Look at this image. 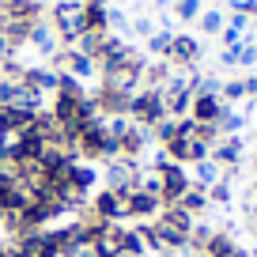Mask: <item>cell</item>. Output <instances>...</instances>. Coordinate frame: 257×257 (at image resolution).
I'll return each instance as SVG.
<instances>
[{"label": "cell", "instance_id": "cell-1", "mask_svg": "<svg viewBox=\"0 0 257 257\" xmlns=\"http://www.w3.org/2000/svg\"><path fill=\"white\" fill-rule=\"evenodd\" d=\"M46 19L53 27L57 42L61 46H76V42L87 34V23H83V0H53L46 8Z\"/></svg>", "mask_w": 257, "mask_h": 257}, {"label": "cell", "instance_id": "cell-2", "mask_svg": "<svg viewBox=\"0 0 257 257\" xmlns=\"http://www.w3.org/2000/svg\"><path fill=\"white\" fill-rule=\"evenodd\" d=\"M87 219H98V223H125V193H113L106 185H98L87 197V208L80 212Z\"/></svg>", "mask_w": 257, "mask_h": 257}, {"label": "cell", "instance_id": "cell-3", "mask_svg": "<svg viewBox=\"0 0 257 257\" xmlns=\"http://www.w3.org/2000/svg\"><path fill=\"white\" fill-rule=\"evenodd\" d=\"M140 174H144V163L128 159V155H117V159L102 163V185L113 193H128L140 185Z\"/></svg>", "mask_w": 257, "mask_h": 257}, {"label": "cell", "instance_id": "cell-4", "mask_svg": "<svg viewBox=\"0 0 257 257\" xmlns=\"http://www.w3.org/2000/svg\"><path fill=\"white\" fill-rule=\"evenodd\" d=\"M163 117H167V106H163V91L140 87L137 95L128 98V121H133V125L155 128V125H159Z\"/></svg>", "mask_w": 257, "mask_h": 257}, {"label": "cell", "instance_id": "cell-5", "mask_svg": "<svg viewBox=\"0 0 257 257\" xmlns=\"http://www.w3.org/2000/svg\"><path fill=\"white\" fill-rule=\"evenodd\" d=\"M155 174H159V201L163 204H178V197L193 185L189 182V167H182V163H174V159L163 163Z\"/></svg>", "mask_w": 257, "mask_h": 257}, {"label": "cell", "instance_id": "cell-6", "mask_svg": "<svg viewBox=\"0 0 257 257\" xmlns=\"http://www.w3.org/2000/svg\"><path fill=\"white\" fill-rule=\"evenodd\" d=\"M201 57H204V46H201L197 34L174 31V38H170V53H167V61L174 64V68H197Z\"/></svg>", "mask_w": 257, "mask_h": 257}, {"label": "cell", "instance_id": "cell-7", "mask_svg": "<svg viewBox=\"0 0 257 257\" xmlns=\"http://www.w3.org/2000/svg\"><path fill=\"white\" fill-rule=\"evenodd\" d=\"M163 208V201L155 197V193L148 189H128L125 193V219H137V223H148V219H155Z\"/></svg>", "mask_w": 257, "mask_h": 257}, {"label": "cell", "instance_id": "cell-8", "mask_svg": "<svg viewBox=\"0 0 257 257\" xmlns=\"http://www.w3.org/2000/svg\"><path fill=\"white\" fill-rule=\"evenodd\" d=\"M246 148H249L246 133H238V137H219L216 144H212L208 159H216L219 167H242V159H246Z\"/></svg>", "mask_w": 257, "mask_h": 257}, {"label": "cell", "instance_id": "cell-9", "mask_svg": "<svg viewBox=\"0 0 257 257\" xmlns=\"http://www.w3.org/2000/svg\"><path fill=\"white\" fill-rule=\"evenodd\" d=\"M64 182L72 185V189H80V193H95L98 185H102V167L98 163H83V159H76L72 167H68V174H64Z\"/></svg>", "mask_w": 257, "mask_h": 257}, {"label": "cell", "instance_id": "cell-10", "mask_svg": "<svg viewBox=\"0 0 257 257\" xmlns=\"http://www.w3.org/2000/svg\"><path fill=\"white\" fill-rule=\"evenodd\" d=\"M27 49H34V57H38L42 64L49 61V57L61 49V42H57L53 27H49V19H38V23L31 27V38H27Z\"/></svg>", "mask_w": 257, "mask_h": 257}, {"label": "cell", "instance_id": "cell-11", "mask_svg": "<svg viewBox=\"0 0 257 257\" xmlns=\"http://www.w3.org/2000/svg\"><path fill=\"white\" fill-rule=\"evenodd\" d=\"M121 234H125V223H95V246L98 257H121Z\"/></svg>", "mask_w": 257, "mask_h": 257}, {"label": "cell", "instance_id": "cell-12", "mask_svg": "<svg viewBox=\"0 0 257 257\" xmlns=\"http://www.w3.org/2000/svg\"><path fill=\"white\" fill-rule=\"evenodd\" d=\"M117 144H121V155H128V159H144L148 148H152V128L133 125V121H128V128L121 133Z\"/></svg>", "mask_w": 257, "mask_h": 257}, {"label": "cell", "instance_id": "cell-13", "mask_svg": "<svg viewBox=\"0 0 257 257\" xmlns=\"http://www.w3.org/2000/svg\"><path fill=\"white\" fill-rule=\"evenodd\" d=\"M0 19H23V23H38L46 19V0H8L0 8Z\"/></svg>", "mask_w": 257, "mask_h": 257}, {"label": "cell", "instance_id": "cell-14", "mask_svg": "<svg viewBox=\"0 0 257 257\" xmlns=\"http://www.w3.org/2000/svg\"><path fill=\"white\" fill-rule=\"evenodd\" d=\"M57 76H61V72H57V68H49V64H31V68H27V72H23V80H19V83H27V87H34V91H42V95H49V98H53V91H57Z\"/></svg>", "mask_w": 257, "mask_h": 257}, {"label": "cell", "instance_id": "cell-15", "mask_svg": "<svg viewBox=\"0 0 257 257\" xmlns=\"http://www.w3.org/2000/svg\"><path fill=\"white\" fill-rule=\"evenodd\" d=\"M223 110H227V102H219V95H193L189 117L197 121V125H212Z\"/></svg>", "mask_w": 257, "mask_h": 257}, {"label": "cell", "instance_id": "cell-16", "mask_svg": "<svg viewBox=\"0 0 257 257\" xmlns=\"http://www.w3.org/2000/svg\"><path fill=\"white\" fill-rule=\"evenodd\" d=\"M34 125V113L31 110H19V106H0V128L4 137H19Z\"/></svg>", "mask_w": 257, "mask_h": 257}, {"label": "cell", "instance_id": "cell-17", "mask_svg": "<svg viewBox=\"0 0 257 257\" xmlns=\"http://www.w3.org/2000/svg\"><path fill=\"white\" fill-rule=\"evenodd\" d=\"M170 72H174V64H170L167 57H148V64H144V76H140V87H152V91H159L163 83L170 80Z\"/></svg>", "mask_w": 257, "mask_h": 257}, {"label": "cell", "instance_id": "cell-18", "mask_svg": "<svg viewBox=\"0 0 257 257\" xmlns=\"http://www.w3.org/2000/svg\"><path fill=\"white\" fill-rule=\"evenodd\" d=\"M246 125H249V117L238 110V106H227V110L216 117V133L219 137H238V133H246Z\"/></svg>", "mask_w": 257, "mask_h": 257}, {"label": "cell", "instance_id": "cell-19", "mask_svg": "<svg viewBox=\"0 0 257 257\" xmlns=\"http://www.w3.org/2000/svg\"><path fill=\"white\" fill-rule=\"evenodd\" d=\"M219 163L216 159H201V163H193L189 167V182L197 185V189H208V185H216L219 182Z\"/></svg>", "mask_w": 257, "mask_h": 257}, {"label": "cell", "instance_id": "cell-20", "mask_svg": "<svg viewBox=\"0 0 257 257\" xmlns=\"http://www.w3.org/2000/svg\"><path fill=\"white\" fill-rule=\"evenodd\" d=\"M178 208H182V212H189L193 219H201L204 212L212 208V204H208V193H204V189H197V185H189V189H185L182 197H178Z\"/></svg>", "mask_w": 257, "mask_h": 257}, {"label": "cell", "instance_id": "cell-21", "mask_svg": "<svg viewBox=\"0 0 257 257\" xmlns=\"http://www.w3.org/2000/svg\"><path fill=\"white\" fill-rule=\"evenodd\" d=\"M159 91H163L167 117H189V106H193V95H189V91H170V87H159Z\"/></svg>", "mask_w": 257, "mask_h": 257}, {"label": "cell", "instance_id": "cell-22", "mask_svg": "<svg viewBox=\"0 0 257 257\" xmlns=\"http://www.w3.org/2000/svg\"><path fill=\"white\" fill-rule=\"evenodd\" d=\"M106 34H110V31H87L80 42H76V49L98 64V61H102V53H106Z\"/></svg>", "mask_w": 257, "mask_h": 257}, {"label": "cell", "instance_id": "cell-23", "mask_svg": "<svg viewBox=\"0 0 257 257\" xmlns=\"http://www.w3.org/2000/svg\"><path fill=\"white\" fill-rule=\"evenodd\" d=\"M170 38H174V31H167V27H155V31L144 38V46H140V49H144L148 57H167V53H170Z\"/></svg>", "mask_w": 257, "mask_h": 257}, {"label": "cell", "instance_id": "cell-24", "mask_svg": "<svg viewBox=\"0 0 257 257\" xmlns=\"http://www.w3.org/2000/svg\"><path fill=\"white\" fill-rule=\"evenodd\" d=\"M53 95H64V98H87L91 87H87L83 80H76V76L61 72V76H57V91H53Z\"/></svg>", "mask_w": 257, "mask_h": 257}, {"label": "cell", "instance_id": "cell-25", "mask_svg": "<svg viewBox=\"0 0 257 257\" xmlns=\"http://www.w3.org/2000/svg\"><path fill=\"white\" fill-rule=\"evenodd\" d=\"M223 23H227V16H223V12H219V8H216V4H212V8H204L201 16H197V31L212 34V38H216V34L223 31Z\"/></svg>", "mask_w": 257, "mask_h": 257}, {"label": "cell", "instance_id": "cell-26", "mask_svg": "<svg viewBox=\"0 0 257 257\" xmlns=\"http://www.w3.org/2000/svg\"><path fill=\"white\" fill-rule=\"evenodd\" d=\"M83 23H87V31H110V8L83 4Z\"/></svg>", "mask_w": 257, "mask_h": 257}, {"label": "cell", "instance_id": "cell-27", "mask_svg": "<svg viewBox=\"0 0 257 257\" xmlns=\"http://www.w3.org/2000/svg\"><path fill=\"white\" fill-rule=\"evenodd\" d=\"M212 231H216L212 223L197 219V223L189 227V253H197V257H201V253H204V246H208V238H212Z\"/></svg>", "mask_w": 257, "mask_h": 257}, {"label": "cell", "instance_id": "cell-28", "mask_svg": "<svg viewBox=\"0 0 257 257\" xmlns=\"http://www.w3.org/2000/svg\"><path fill=\"white\" fill-rule=\"evenodd\" d=\"M204 8H208L204 0H174V23H197Z\"/></svg>", "mask_w": 257, "mask_h": 257}, {"label": "cell", "instance_id": "cell-29", "mask_svg": "<svg viewBox=\"0 0 257 257\" xmlns=\"http://www.w3.org/2000/svg\"><path fill=\"white\" fill-rule=\"evenodd\" d=\"M208 204L212 208H231L234 204V185H227V182H216V185H208Z\"/></svg>", "mask_w": 257, "mask_h": 257}, {"label": "cell", "instance_id": "cell-30", "mask_svg": "<svg viewBox=\"0 0 257 257\" xmlns=\"http://www.w3.org/2000/svg\"><path fill=\"white\" fill-rule=\"evenodd\" d=\"M174 137H178V117H163L159 125L152 128V144H155V148H167Z\"/></svg>", "mask_w": 257, "mask_h": 257}, {"label": "cell", "instance_id": "cell-31", "mask_svg": "<svg viewBox=\"0 0 257 257\" xmlns=\"http://www.w3.org/2000/svg\"><path fill=\"white\" fill-rule=\"evenodd\" d=\"M121 253H128V257H148L144 238H140L137 227H125V234H121Z\"/></svg>", "mask_w": 257, "mask_h": 257}, {"label": "cell", "instance_id": "cell-32", "mask_svg": "<svg viewBox=\"0 0 257 257\" xmlns=\"http://www.w3.org/2000/svg\"><path fill=\"white\" fill-rule=\"evenodd\" d=\"M219 102H227V106L246 102V87H242V80H223V87H219Z\"/></svg>", "mask_w": 257, "mask_h": 257}, {"label": "cell", "instance_id": "cell-33", "mask_svg": "<svg viewBox=\"0 0 257 257\" xmlns=\"http://www.w3.org/2000/svg\"><path fill=\"white\" fill-rule=\"evenodd\" d=\"M208 152H212V148L204 144V140L189 137V140H185V167H193V163H201V159H208Z\"/></svg>", "mask_w": 257, "mask_h": 257}, {"label": "cell", "instance_id": "cell-34", "mask_svg": "<svg viewBox=\"0 0 257 257\" xmlns=\"http://www.w3.org/2000/svg\"><path fill=\"white\" fill-rule=\"evenodd\" d=\"M227 8L234 16H246V19H257V0H227Z\"/></svg>", "mask_w": 257, "mask_h": 257}, {"label": "cell", "instance_id": "cell-35", "mask_svg": "<svg viewBox=\"0 0 257 257\" xmlns=\"http://www.w3.org/2000/svg\"><path fill=\"white\" fill-rule=\"evenodd\" d=\"M249 64H257V49H253V42L242 38L238 42V68H249Z\"/></svg>", "mask_w": 257, "mask_h": 257}, {"label": "cell", "instance_id": "cell-36", "mask_svg": "<svg viewBox=\"0 0 257 257\" xmlns=\"http://www.w3.org/2000/svg\"><path fill=\"white\" fill-rule=\"evenodd\" d=\"M128 31L137 34V38H148V34L155 31V23H152V19H148V16H137V19H133V23H128Z\"/></svg>", "mask_w": 257, "mask_h": 257}, {"label": "cell", "instance_id": "cell-37", "mask_svg": "<svg viewBox=\"0 0 257 257\" xmlns=\"http://www.w3.org/2000/svg\"><path fill=\"white\" fill-rule=\"evenodd\" d=\"M219 68H238V46L219 49Z\"/></svg>", "mask_w": 257, "mask_h": 257}, {"label": "cell", "instance_id": "cell-38", "mask_svg": "<svg viewBox=\"0 0 257 257\" xmlns=\"http://www.w3.org/2000/svg\"><path fill=\"white\" fill-rule=\"evenodd\" d=\"M242 219H246L249 234H253V238H257V208H253V204H246V208H242Z\"/></svg>", "mask_w": 257, "mask_h": 257}, {"label": "cell", "instance_id": "cell-39", "mask_svg": "<svg viewBox=\"0 0 257 257\" xmlns=\"http://www.w3.org/2000/svg\"><path fill=\"white\" fill-rule=\"evenodd\" d=\"M242 87H246V98H253V102H257V72L246 76V80H242Z\"/></svg>", "mask_w": 257, "mask_h": 257}, {"label": "cell", "instance_id": "cell-40", "mask_svg": "<svg viewBox=\"0 0 257 257\" xmlns=\"http://www.w3.org/2000/svg\"><path fill=\"white\" fill-rule=\"evenodd\" d=\"M8 57H16V49H12V46H8V38L0 34V61H8Z\"/></svg>", "mask_w": 257, "mask_h": 257}, {"label": "cell", "instance_id": "cell-41", "mask_svg": "<svg viewBox=\"0 0 257 257\" xmlns=\"http://www.w3.org/2000/svg\"><path fill=\"white\" fill-rule=\"evenodd\" d=\"M83 4H102V8H110L113 0H83Z\"/></svg>", "mask_w": 257, "mask_h": 257}, {"label": "cell", "instance_id": "cell-42", "mask_svg": "<svg viewBox=\"0 0 257 257\" xmlns=\"http://www.w3.org/2000/svg\"><path fill=\"white\" fill-rule=\"evenodd\" d=\"M117 4H128V0H117Z\"/></svg>", "mask_w": 257, "mask_h": 257}, {"label": "cell", "instance_id": "cell-43", "mask_svg": "<svg viewBox=\"0 0 257 257\" xmlns=\"http://www.w3.org/2000/svg\"><path fill=\"white\" fill-rule=\"evenodd\" d=\"M204 4H208V0H204ZM212 4H216V0H212Z\"/></svg>", "mask_w": 257, "mask_h": 257}, {"label": "cell", "instance_id": "cell-44", "mask_svg": "<svg viewBox=\"0 0 257 257\" xmlns=\"http://www.w3.org/2000/svg\"><path fill=\"white\" fill-rule=\"evenodd\" d=\"M121 257H128V253H121Z\"/></svg>", "mask_w": 257, "mask_h": 257}]
</instances>
